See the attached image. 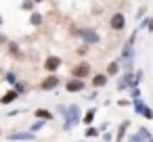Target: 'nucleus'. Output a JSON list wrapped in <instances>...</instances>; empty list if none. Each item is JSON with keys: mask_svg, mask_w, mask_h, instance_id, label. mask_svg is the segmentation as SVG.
I'll use <instances>...</instances> for the list:
<instances>
[{"mask_svg": "<svg viewBox=\"0 0 153 142\" xmlns=\"http://www.w3.org/2000/svg\"><path fill=\"white\" fill-rule=\"evenodd\" d=\"M78 142H80V140H78Z\"/></svg>", "mask_w": 153, "mask_h": 142, "instance_id": "40", "label": "nucleus"}, {"mask_svg": "<svg viewBox=\"0 0 153 142\" xmlns=\"http://www.w3.org/2000/svg\"><path fill=\"white\" fill-rule=\"evenodd\" d=\"M88 86H86V79H78V77H69L65 82V92L67 94H80L84 92Z\"/></svg>", "mask_w": 153, "mask_h": 142, "instance_id": "6", "label": "nucleus"}, {"mask_svg": "<svg viewBox=\"0 0 153 142\" xmlns=\"http://www.w3.org/2000/svg\"><path fill=\"white\" fill-rule=\"evenodd\" d=\"M128 104H132V102H130V100H124V98L117 100V107H128Z\"/></svg>", "mask_w": 153, "mask_h": 142, "instance_id": "33", "label": "nucleus"}, {"mask_svg": "<svg viewBox=\"0 0 153 142\" xmlns=\"http://www.w3.org/2000/svg\"><path fill=\"white\" fill-rule=\"evenodd\" d=\"M147 11H149V7H147V4H140V7L134 11V21H140V19H145V17H147Z\"/></svg>", "mask_w": 153, "mask_h": 142, "instance_id": "19", "label": "nucleus"}, {"mask_svg": "<svg viewBox=\"0 0 153 142\" xmlns=\"http://www.w3.org/2000/svg\"><path fill=\"white\" fill-rule=\"evenodd\" d=\"M88 52H90V46H86V44H82V46L76 48V57H78V59H84Z\"/></svg>", "mask_w": 153, "mask_h": 142, "instance_id": "22", "label": "nucleus"}, {"mask_svg": "<svg viewBox=\"0 0 153 142\" xmlns=\"http://www.w3.org/2000/svg\"><path fill=\"white\" fill-rule=\"evenodd\" d=\"M57 86H61V77L57 73H48L42 82H40V90L42 92H53Z\"/></svg>", "mask_w": 153, "mask_h": 142, "instance_id": "7", "label": "nucleus"}, {"mask_svg": "<svg viewBox=\"0 0 153 142\" xmlns=\"http://www.w3.org/2000/svg\"><path fill=\"white\" fill-rule=\"evenodd\" d=\"M13 88H15V90H17V92H19V96H21V94H25V92H27V90H30V86H27V84H25V82H19V79H17V82H15V84H13Z\"/></svg>", "mask_w": 153, "mask_h": 142, "instance_id": "21", "label": "nucleus"}, {"mask_svg": "<svg viewBox=\"0 0 153 142\" xmlns=\"http://www.w3.org/2000/svg\"><path fill=\"white\" fill-rule=\"evenodd\" d=\"M61 65H63V59H61L59 54H48V57L44 59V63H42V69H44L46 73H57V71L61 69Z\"/></svg>", "mask_w": 153, "mask_h": 142, "instance_id": "4", "label": "nucleus"}, {"mask_svg": "<svg viewBox=\"0 0 153 142\" xmlns=\"http://www.w3.org/2000/svg\"><path fill=\"white\" fill-rule=\"evenodd\" d=\"M4 48H7V54H9V57H13V59H17V61H23V59H25V54L21 52V44H19L17 40H9Z\"/></svg>", "mask_w": 153, "mask_h": 142, "instance_id": "8", "label": "nucleus"}, {"mask_svg": "<svg viewBox=\"0 0 153 142\" xmlns=\"http://www.w3.org/2000/svg\"><path fill=\"white\" fill-rule=\"evenodd\" d=\"M143 117H145V119H153V109H149V107H147V109L143 111Z\"/></svg>", "mask_w": 153, "mask_h": 142, "instance_id": "29", "label": "nucleus"}, {"mask_svg": "<svg viewBox=\"0 0 153 142\" xmlns=\"http://www.w3.org/2000/svg\"><path fill=\"white\" fill-rule=\"evenodd\" d=\"M128 142H145V138L136 132V134H132V136H128Z\"/></svg>", "mask_w": 153, "mask_h": 142, "instance_id": "26", "label": "nucleus"}, {"mask_svg": "<svg viewBox=\"0 0 153 142\" xmlns=\"http://www.w3.org/2000/svg\"><path fill=\"white\" fill-rule=\"evenodd\" d=\"M92 75V65L84 59H80L76 65H71L69 69V77H78V79H88Z\"/></svg>", "mask_w": 153, "mask_h": 142, "instance_id": "1", "label": "nucleus"}, {"mask_svg": "<svg viewBox=\"0 0 153 142\" xmlns=\"http://www.w3.org/2000/svg\"><path fill=\"white\" fill-rule=\"evenodd\" d=\"M34 2H36V4H42V2H46V0H34Z\"/></svg>", "mask_w": 153, "mask_h": 142, "instance_id": "35", "label": "nucleus"}, {"mask_svg": "<svg viewBox=\"0 0 153 142\" xmlns=\"http://www.w3.org/2000/svg\"><path fill=\"white\" fill-rule=\"evenodd\" d=\"M134 82V71H122L117 75V90H128Z\"/></svg>", "mask_w": 153, "mask_h": 142, "instance_id": "10", "label": "nucleus"}, {"mask_svg": "<svg viewBox=\"0 0 153 142\" xmlns=\"http://www.w3.org/2000/svg\"><path fill=\"white\" fill-rule=\"evenodd\" d=\"M44 123H46V121H42V119H38L36 123H32V129H30V132H38V129H42V127H44Z\"/></svg>", "mask_w": 153, "mask_h": 142, "instance_id": "25", "label": "nucleus"}, {"mask_svg": "<svg viewBox=\"0 0 153 142\" xmlns=\"http://www.w3.org/2000/svg\"><path fill=\"white\" fill-rule=\"evenodd\" d=\"M0 136H2V127H0Z\"/></svg>", "mask_w": 153, "mask_h": 142, "instance_id": "37", "label": "nucleus"}, {"mask_svg": "<svg viewBox=\"0 0 153 142\" xmlns=\"http://www.w3.org/2000/svg\"><path fill=\"white\" fill-rule=\"evenodd\" d=\"M132 107H134V113H136V115H143V111L147 109V104L143 102V98H134V100H132Z\"/></svg>", "mask_w": 153, "mask_h": 142, "instance_id": "20", "label": "nucleus"}, {"mask_svg": "<svg viewBox=\"0 0 153 142\" xmlns=\"http://www.w3.org/2000/svg\"><path fill=\"white\" fill-rule=\"evenodd\" d=\"M30 25L32 27H40L42 23H44V17H42V13H38V11H34V13H30Z\"/></svg>", "mask_w": 153, "mask_h": 142, "instance_id": "16", "label": "nucleus"}, {"mask_svg": "<svg viewBox=\"0 0 153 142\" xmlns=\"http://www.w3.org/2000/svg\"><path fill=\"white\" fill-rule=\"evenodd\" d=\"M78 38L82 40V44H86V46H97V44H101V34L94 29V27H82L80 32H78Z\"/></svg>", "mask_w": 153, "mask_h": 142, "instance_id": "3", "label": "nucleus"}, {"mask_svg": "<svg viewBox=\"0 0 153 142\" xmlns=\"http://www.w3.org/2000/svg\"><path fill=\"white\" fill-rule=\"evenodd\" d=\"M2 23H4V19H2V15H0V27H2Z\"/></svg>", "mask_w": 153, "mask_h": 142, "instance_id": "36", "label": "nucleus"}, {"mask_svg": "<svg viewBox=\"0 0 153 142\" xmlns=\"http://www.w3.org/2000/svg\"><path fill=\"white\" fill-rule=\"evenodd\" d=\"M34 117L36 119H42V121H53L55 119V113L48 111V109H36L34 111Z\"/></svg>", "mask_w": 153, "mask_h": 142, "instance_id": "14", "label": "nucleus"}, {"mask_svg": "<svg viewBox=\"0 0 153 142\" xmlns=\"http://www.w3.org/2000/svg\"><path fill=\"white\" fill-rule=\"evenodd\" d=\"M103 140H105V142H111V140H113V134H109V132H103Z\"/></svg>", "mask_w": 153, "mask_h": 142, "instance_id": "30", "label": "nucleus"}, {"mask_svg": "<svg viewBox=\"0 0 153 142\" xmlns=\"http://www.w3.org/2000/svg\"><path fill=\"white\" fill-rule=\"evenodd\" d=\"M86 98H88V100H92V98H97V90H92L90 94H86Z\"/></svg>", "mask_w": 153, "mask_h": 142, "instance_id": "34", "label": "nucleus"}, {"mask_svg": "<svg viewBox=\"0 0 153 142\" xmlns=\"http://www.w3.org/2000/svg\"><path fill=\"white\" fill-rule=\"evenodd\" d=\"M147 32L153 34V17H149V23H147Z\"/></svg>", "mask_w": 153, "mask_h": 142, "instance_id": "31", "label": "nucleus"}, {"mask_svg": "<svg viewBox=\"0 0 153 142\" xmlns=\"http://www.w3.org/2000/svg\"><path fill=\"white\" fill-rule=\"evenodd\" d=\"M63 129H71L74 125H78L80 121H82V113H80V107L78 104H69L67 107V111H65V115H63Z\"/></svg>", "mask_w": 153, "mask_h": 142, "instance_id": "2", "label": "nucleus"}, {"mask_svg": "<svg viewBox=\"0 0 153 142\" xmlns=\"http://www.w3.org/2000/svg\"><path fill=\"white\" fill-rule=\"evenodd\" d=\"M147 23H149V17L140 19V21H138V27H136V29H138V32H140V29H147Z\"/></svg>", "mask_w": 153, "mask_h": 142, "instance_id": "27", "label": "nucleus"}, {"mask_svg": "<svg viewBox=\"0 0 153 142\" xmlns=\"http://www.w3.org/2000/svg\"><path fill=\"white\" fill-rule=\"evenodd\" d=\"M9 40H11V38H9L4 32H0V46H7V42H9Z\"/></svg>", "mask_w": 153, "mask_h": 142, "instance_id": "28", "label": "nucleus"}, {"mask_svg": "<svg viewBox=\"0 0 153 142\" xmlns=\"http://www.w3.org/2000/svg\"><path fill=\"white\" fill-rule=\"evenodd\" d=\"M136 2H143V0H136Z\"/></svg>", "mask_w": 153, "mask_h": 142, "instance_id": "39", "label": "nucleus"}, {"mask_svg": "<svg viewBox=\"0 0 153 142\" xmlns=\"http://www.w3.org/2000/svg\"><path fill=\"white\" fill-rule=\"evenodd\" d=\"M94 117H97V107H90L86 113H84V117H82V123L88 127V125H92V121H94Z\"/></svg>", "mask_w": 153, "mask_h": 142, "instance_id": "17", "label": "nucleus"}, {"mask_svg": "<svg viewBox=\"0 0 153 142\" xmlns=\"http://www.w3.org/2000/svg\"><path fill=\"white\" fill-rule=\"evenodd\" d=\"M105 73L109 75V77H117L120 73H122V65H120V61L115 59V61H111L107 67H105Z\"/></svg>", "mask_w": 153, "mask_h": 142, "instance_id": "12", "label": "nucleus"}, {"mask_svg": "<svg viewBox=\"0 0 153 142\" xmlns=\"http://www.w3.org/2000/svg\"><path fill=\"white\" fill-rule=\"evenodd\" d=\"M4 82H9V84L13 86V84L17 82V73H15L13 69H11V71H7V73H4Z\"/></svg>", "mask_w": 153, "mask_h": 142, "instance_id": "24", "label": "nucleus"}, {"mask_svg": "<svg viewBox=\"0 0 153 142\" xmlns=\"http://www.w3.org/2000/svg\"><path fill=\"white\" fill-rule=\"evenodd\" d=\"M147 142H153V138H151V140H147Z\"/></svg>", "mask_w": 153, "mask_h": 142, "instance_id": "38", "label": "nucleus"}, {"mask_svg": "<svg viewBox=\"0 0 153 142\" xmlns=\"http://www.w3.org/2000/svg\"><path fill=\"white\" fill-rule=\"evenodd\" d=\"M109 84V75L105 73V71H99V73H92L90 75V86L94 88V90H101V88H105Z\"/></svg>", "mask_w": 153, "mask_h": 142, "instance_id": "9", "label": "nucleus"}, {"mask_svg": "<svg viewBox=\"0 0 153 142\" xmlns=\"http://www.w3.org/2000/svg\"><path fill=\"white\" fill-rule=\"evenodd\" d=\"M19 9H21L23 13H34V11H36V2H34V0H21Z\"/></svg>", "mask_w": 153, "mask_h": 142, "instance_id": "18", "label": "nucleus"}, {"mask_svg": "<svg viewBox=\"0 0 153 142\" xmlns=\"http://www.w3.org/2000/svg\"><path fill=\"white\" fill-rule=\"evenodd\" d=\"M36 136H34V132H13L11 136H9V140H34Z\"/></svg>", "mask_w": 153, "mask_h": 142, "instance_id": "15", "label": "nucleus"}, {"mask_svg": "<svg viewBox=\"0 0 153 142\" xmlns=\"http://www.w3.org/2000/svg\"><path fill=\"white\" fill-rule=\"evenodd\" d=\"M126 23H128V19H126L124 13H113V15L109 17V27H111V32L122 34V32L126 29Z\"/></svg>", "mask_w": 153, "mask_h": 142, "instance_id": "5", "label": "nucleus"}, {"mask_svg": "<svg viewBox=\"0 0 153 142\" xmlns=\"http://www.w3.org/2000/svg\"><path fill=\"white\" fill-rule=\"evenodd\" d=\"M143 75H145V73H143V71H140V69H138V71H136V73H134V79H136V82H140V79H143Z\"/></svg>", "mask_w": 153, "mask_h": 142, "instance_id": "32", "label": "nucleus"}, {"mask_svg": "<svg viewBox=\"0 0 153 142\" xmlns=\"http://www.w3.org/2000/svg\"><path fill=\"white\" fill-rule=\"evenodd\" d=\"M128 127H130V121L128 119H124L120 125H117V134H115V138H113V142H124V138H126V132H128Z\"/></svg>", "mask_w": 153, "mask_h": 142, "instance_id": "13", "label": "nucleus"}, {"mask_svg": "<svg viewBox=\"0 0 153 142\" xmlns=\"http://www.w3.org/2000/svg\"><path fill=\"white\" fill-rule=\"evenodd\" d=\"M84 136H86V138H97V136H101V132H99V127L88 125V127L84 129Z\"/></svg>", "mask_w": 153, "mask_h": 142, "instance_id": "23", "label": "nucleus"}, {"mask_svg": "<svg viewBox=\"0 0 153 142\" xmlns=\"http://www.w3.org/2000/svg\"><path fill=\"white\" fill-rule=\"evenodd\" d=\"M17 98H19V92H17L15 88H11V90H7L2 96H0V104H11V102H17Z\"/></svg>", "mask_w": 153, "mask_h": 142, "instance_id": "11", "label": "nucleus"}]
</instances>
